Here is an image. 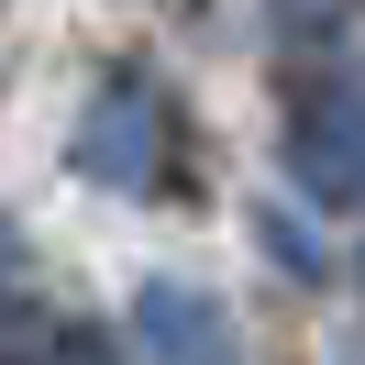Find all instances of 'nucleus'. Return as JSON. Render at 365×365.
<instances>
[{
    "label": "nucleus",
    "instance_id": "1",
    "mask_svg": "<svg viewBox=\"0 0 365 365\" xmlns=\"http://www.w3.org/2000/svg\"><path fill=\"white\" fill-rule=\"evenodd\" d=\"M78 166H89L100 188H122V200L166 188V89L144 67H111V78H100L89 122H78Z\"/></svg>",
    "mask_w": 365,
    "mask_h": 365
},
{
    "label": "nucleus",
    "instance_id": "2",
    "mask_svg": "<svg viewBox=\"0 0 365 365\" xmlns=\"http://www.w3.org/2000/svg\"><path fill=\"white\" fill-rule=\"evenodd\" d=\"M133 343L155 365H244V332H232L222 288H200V277H155L133 299Z\"/></svg>",
    "mask_w": 365,
    "mask_h": 365
},
{
    "label": "nucleus",
    "instance_id": "3",
    "mask_svg": "<svg viewBox=\"0 0 365 365\" xmlns=\"http://www.w3.org/2000/svg\"><path fill=\"white\" fill-rule=\"evenodd\" d=\"M288 178L310 188V200H354L365 188V78L321 89L310 111L288 122Z\"/></svg>",
    "mask_w": 365,
    "mask_h": 365
},
{
    "label": "nucleus",
    "instance_id": "4",
    "mask_svg": "<svg viewBox=\"0 0 365 365\" xmlns=\"http://www.w3.org/2000/svg\"><path fill=\"white\" fill-rule=\"evenodd\" d=\"M11 299H23V244L0 232V332H11Z\"/></svg>",
    "mask_w": 365,
    "mask_h": 365
},
{
    "label": "nucleus",
    "instance_id": "5",
    "mask_svg": "<svg viewBox=\"0 0 365 365\" xmlns=\"http://www.w3.org/2000/svg\"><path fill=\"white\" fill-rule=\"evenodd\" d=\"M277 11H288V23H299V34H310V23H332L343 0H277Z\"/></svg>",
    "mask_w": 365,
    "mask_h": 365
}]
</instances>
